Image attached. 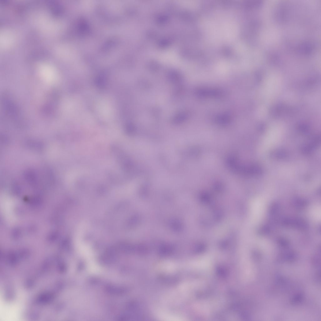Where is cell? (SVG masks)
Wrapping results in <instances>:
<instances>
[{
    "label": "cell",
    "mask_w": 321,
    "mask_h": 321,
    "mask_svg": "<svg viewBox=\"0 0 321 321\" xmlns=\"http://www.w3.org/2000/svg\"><path fill=\"white\" fill-rule=\"evenodd\" d=\"M106 290L109 293L115 295H120L123 293L124 290L122 288L115 287L112 286H109L107 287Z\"/></svg>",
    "instance_id": "1"
}]
</instances>
